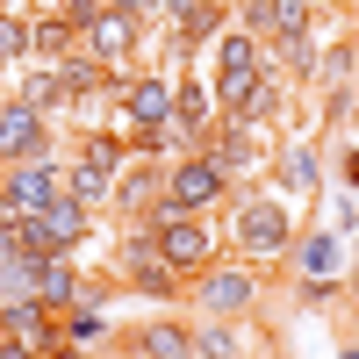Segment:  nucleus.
Instances as JSON below:
<instances>
[{"mask_svg": "<svg viewBox=\"0 0 359 359\" xmlns=\"http://www.w3.org/2000/svg\"><path fill=\"white\" fill-rule=\"evenodd\" d=\"M245 29L294 36V29H309V0H245Z\"/></svg>", "mask_w": 359, "mask_h": 359, "instance_id": "11", "label": "nucleus"}, {"mask_svg": "<svg viewBox=\"0 0 359 359\" xmlns=\"http://www.w3.org/2000/svg\"><path fill=\"white\" fill-rule=\"evenodd\" d=\"M0 359H36V345H29V338H8V345H0Z\"/></svg>", "mask_w": 359, "mask_h": 359, "instance_id": "26", "label": "nucleus"}, {"mask_svg": "<svg viewBox=\"0 0 359 359\" xmlns=\"http://www.w3.org/2000/svg\"><path fill=\"white\" fill-rule=\"evenodd\" d=\"M130 43H137V29H130V15H115V8H101L94 22H86V50L101 57V65L115 72V57H130Z\"/></svg>", "mask_w": 359, "mask_h": 359, "instance_id": "9", "label": "nucleus"}, {"mask_svg": "<svg viewBox=\"0 0 359 359\" xmlns=\"http://www.w3.org/2000/svg\"><path fill=\"white\" fill-rule=\"evenodd\" d=\"M43 144H50V123H43V108H29V101H8L0 108V158H43Z\"/></svg>", "mask_w": 359, "mask_h": 359, "instance_id": "7", "label": "nucleus"}, {"mask_svg": "<svg viewBox=\"0 0 359 359\" xmlns=\"http://www.w3.org/2000/svg\"><path fill=\"white\" fill-rule=\"evenodd\" d=\"M144 359H194V338L180 323H151L144 331Z\"/></svg>", "mask_w": 359, "mask_h": 359, "instance_id": "16", "label": "nucleus"}, {"mask_svg": "<svg viewBox=\"0 0 359 359\" xmlns=\"http://www.w3.org/2000/svg\"><path fill=\"white\" fill-rule=\"evenodd\" d=\"M108 8H115V15H144V8H151V0H108Z\"/></svg>", "mask_w": 359, "mask_h": 359, "instance_id": "27", "label": "nucleus"}, {"mask_svg": "<svg viewBox=\"0 0 359 359\" xmlns=\"http://www.w3.org/2000/svg\"><path fill=\"white\" fill-rule=\"evenodd\" d=\"M65 194H72L79 208H94V201H108V194H115V172H108V165H94V158H79V165L65 172Z\"/></svg>", "mask_w": 359, "mask_h": 359, "instance_id": "14", "label": "nucleus"}, {"mask_svg": "<svg viewBox=\"0 0 359 359\" xmlns=\"http://www.w3.org/2000/svg\"><path fill=\"white\" fill-rule=\"evenodd\" d=\"M151 245H158V259L172 266V273H194V266L216 259V230H201L194 216H172V208H158V216H151Z\"/></svg>", "mask_w": 359, "mask_h": 359, "instance_id": "2", "label": "nucleus"}, {"mask_svg": "<svg viewBox=\"0 0 359 359\" xmlns=\"http://www.w3.org/2000/svg\"><path fill=\"white\" fill-rule=\"evenodd\" d=\"M115 108H123L137 130H165L172 123V79H130V86H115Z\"/></svg>", "mask_w": 359, "mask_h": 359, "instance_id": "8", "label": "nucleus"}, {"mask_svg": "<svg viewBox=\"0 0 359 359\" xmlns=\"http://www.w3.org/2000/svg\"><path fill=\"white\" fill-rule=\"evenodd\" d=\"M72 338H79V345H86V338H101V316H94V309H79V316H72Z\"/></svg>", "mask_w": 359, "mask_h": 359, "instance_id": "24", "label": "nucleus"}, {"mask_svg": "<svg viewBox=\"0 0 359 359\" xmlns=\"http://www.w3.org/2000/svg\"><path fill=\"white\" fill-rule=\"evenodd\" d=\"M194 345H201V359H237V331H230V323H208Z\"/></svg>", "mask_w": 359, "mask_h": 359, "instance_id": "21", "label": "nucleus"}, {"mask_svg": "<svg viewBox=\"0 0 359 359\" xmlns=\"http://www.w3.org/2000/svg\"><path fill=\"white\" fill-rule=\"evenodd\" d=\"M79 237H86V208H79L72 194H57L50 208H36V216H15V245H22V252H36V259L79 245Z\"/></svg>", "mask_w": 359, "mask_h": 359, "instance_id": "1", "label": "nucleus"}, {"mask_svg": "<svg viewBox=\"0 0 359 359\" xmlns=\"http://www.w3.org/2000/svg\"><path fill=\"white\" fill-rule=\"evenodd\" d=\"M115 201H123V208H151V201H165V165L115 172Z\"/></svg>", "mask_w": 359, "mask_h": 359, "instance_id": "12", "label": "nucleus"}, {"mask_svg": "<svg viewBox=\"0 0 359 359\" xmlns=\"http://www.w3.org/2000/svg\"><path fill=\"white\" fill-rule=\"evenodd\" d=\"M22 245H15V216H8V208H0V259H15Z\"/></svg>", "mask_w": 359, "mask_h": 359, "instance_id": "25", "label": "nucleus"}, {"mask_svg": "<svg viewBox=\"0 0 359 359\" xmlns=\"http://www.w3.org/2000/svg\"><path fill=\"white\" fill-rule=\"evenodd\" d=\"M79 158H94V165H108V172H123V158H130V151H123L115 137H101V130H94V137H86V151H79Z\"/></svg>", "mask_w": 359, "mask_h": 359, "instance_id": "22", "label": "nucleus"}, {"mask_svg": "<svg viewBox=\"0 0 359 359\" xmlns=\"http://www.w3.org/2000/svg\"><path fill=\"white\" fill-rule=\"evenodd\" d=\"M273 65H287V72H309V65H316L309 29H294V36H280V43H273Z\"/></svg>", "mask_w": 359, "mask_h": 359, "instance_id": "17", "label": "nucleus"}, {"mask_svg": "<svg viewBox=\"0 0 359 359\" xmlns=\"http://www.w3.org/2000/svg\"><path fill=\"white\" fill-rule=\"evenodd\" d=\"M259 43L252 36H223L216 50V108H223V123H237V108L252 101V86H259Z\"/></svg>", "mask_w": 359, "mask_h": 359, "instance_id": "3", "label": "nucleus"}, {"mask_svg": "<svg viewBox=\"0 0 359 359\" xmlns=\"http://www.w3.org/2000/svg\"><path fill=\"white\" fill-rule=\"evenodd\" d=\"M216 194H223V165H216V158H180V165H165V201H158V208L194 216V208H208Z\"/></svg>", "mask_w": 359, "mask_h": 359, "instance_id": "4", "label": "nucleus"}, {"mask_svg": "<svg viewBox=\"0 0 359 359\" xmlns=\"http://www.w3.org/2000/svg\"><path fill=\"white\" fill-rule=\"evenodd\" d=\"M287 180H294V194L316 187V158H309V151H287Z\"/></svg>", "mask_w": 359, "mask_h": 359, "instance_id": "23", "label": "nucleus"}, {"mask_svg": "<svg viewBox=\"0 0 359 359\" xmlns=\"http://www.w3.org/2000/svg\"><path fill=\"white\" fill-rule=\"evenodd\" d=\"M65 359H86V352H65Z\"/></svg>", "mask_w": 359, "mask_h": 359, "instance_id": "28", "label": "nucleus"}, {"mask_svg": "<svg viewBox=\"0 0 359 359\" xmlns=\"http://www.w3.org/2000/svg\"><path fill=\"white\" fill-rule=\"evenodd\" d=\"M15 57H29V22L0 15V65H15Z\"/></svg>", "mask_w": 359, "mask_h": 359, "instance_id": "20", "label": "nucleus"}, {"mask_svg": "<svg viewBox=\"0 0 359 359\" xmlns=\"http://www.w3.org/2000/svg\"><path fill=\"white\" fill-rule=\"evenodd\" d=\"M172 108H180V123H187V130L216 123V115H208V94H201V86H172Z\"/></svg>", "mask_w": 359, "mask_h": 359, "instance_id": "19", "label": "nucleus"}, {"mask_svg": "<svg viewBox=\"0 0 359 359\" xmlns=\"http://www.w3.org/2000/svg\"><path fill=\"white\" fill-rule=\"evenodd\" d=\"M287 208H273V201H245L237 208V245H245L252 259H280L287 252Z\"/></svg>", "mask_w": 359, "mask_h": 359, "instance_id": "5", "label": "nucleus"}, {"mask_svg": "<svg viewBox=\"0 0 359 359\" xmlns=\"http://www.w3.org/2000/svg\"><path fill=\"white\" fill-rule=\"evenodd\" d=\"M57 194H65V180H57L50 158H22L8 172V216H36V208H50Z\"/></svg>", "mask_w": 359, "mask_h": 359, "instance_id": "6", "label": "nucleus"}, {"mask_svg": "<svg viewBox=\"0 0 359 359\" xmlns=\"http://www.w3.org/2000/svg\"><path fill=\"white\" fill-rule=\"evenodd\" d=\"M65 43H72V22H65V15H43L36 29H29V57H50V65H57Z\"/></svg>", "mask_w": 359, "mask_h": 359, "instance_id": "15", "label": "nucleus"}, {"mask_svg": "<svg viewBox=\"0 0 359 359\" xmlns=\"http://www.w3.org/2000/svg\"><path fill=\"white\" fill-rule=\"evenodd\" d=\"M22 101H29V108H57V101H65V86H57V65H43V72H29V86H22Z\"/></svg>", "mask_w": 359, "mask_h": 359, "instance_id": "18", "label": "nucleus"}, {"mask_svg": "<svg viewBox=\"0 0 359 359\" xmlns=\"http://www.w3.org/2000/svg\"><path fill=\"white\" fill-rule=\"evenodd\" d=\"M72 294H79V280H72V266L57 259V252H50V259H36V302H43V309H65Z\"/></svg>", "mask_w": 359, "mask_h": 359, "instance_id": "13", "label": "nucleus"}, {"mask_svg": "<svg viewBox=\"0 0 359 359\" xmlns=\"http://www.w3.org/2000/svg\"><path fill=\"white\" fill-rule=\"evenodd\" d=\"M252 273H237V266H216V273H208L201 280V309H216V316H237V309H245L252 302Z\"/></svg>", "mask_w": 359, "mask_h": 359, "instance_id": "10", "label": "nucleus"}]
</instances>
